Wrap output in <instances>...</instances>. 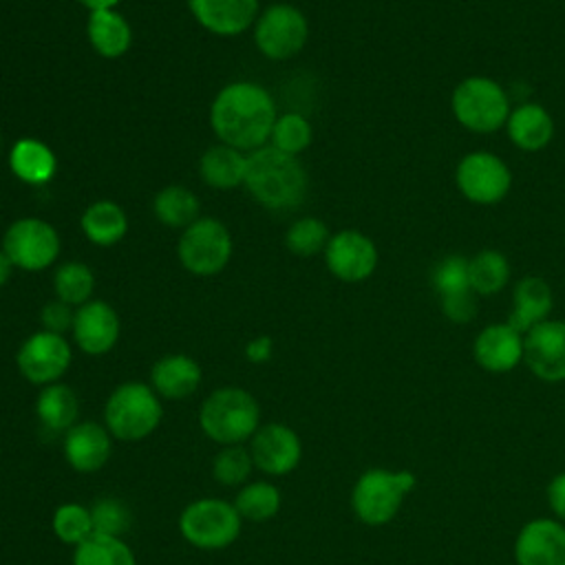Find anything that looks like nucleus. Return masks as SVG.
Returning a JSON list of instances; mask_svg holds the SVG:
<instances>
[{
	"label": "nucleus",
	"instance_id": "1a4fd4ad",
	"mask_svg": "<svg viewBox=\"0 0 565 565\" xmlns=\"http://www.w3.org/2000/svg\"><path fill=\"white\" fill-rule=\"evenodd\" d=\"M252 35L263 57L285 62L305 49L309 40V20L296 4L274 2L260 9Z\"/></svg>",
	"mask_w": 565,
	"mask_h": 565
},
{
	"label": "nucleus",
	"instance_id": "7c9ffc66",
	"mask_svg": "<svg viewBox=\"0 0 565 565\" xmlns=\"http://www.w3.org/2000/svg\"><path fill=\"white\" fill-rule=\"evenodd\" d=\"M53 291L57 300L77 309L84 302L93 300L95 274L82 260H66L53 274Z\"/></svg>",
	"mask_w": 565,
	"mask_h": 565
},
{
	"label": "nucleus",
	"instance_id": "4468645a",
	"mask_svg": "<svg viewBox=\"0 0 565 565\" xmlns=\"http://www.w3.org/2000/svg\"><path fill=\"white\" fill-rule=\"evenodd\" d=\"M254 466L269 477H285L298 468L302 459V441L294 428L280 422L258 426L249 439Z\"/></svg>",
	"mask_w": 565,
	"mask_h": 565
},
{
	"label": "nucleus",
	"instance_id": "6ab92c4d",
	"mask_svg": "<svg viewBox=\"0 0 565 565\" xmlns=\"http://www.w3.org/2000/svg\"><path fill=\"white\" fill-rule=\"evenodd\" d=\"M62 452L75 472H97L110 459L113 435L97 422H77L64 433Z\"/></svg>",
	"mask_w": 565,
	"mask_h": 565
},
{
	"label": "nucleus",
	"instance_id": "b1692460",
	"mask_svg": "<svg viewBox=\"0 0 565 565\" xmlns=\"http://www.w3.org/2000/svg\"><path fill=\"white\" fill-rule=\"evenodd\" d=\"M9 168L22 183L44 185L57 172V157L42 139L20 137L9 150Z\"/></svg>",
	"mask_w": 565,
	"mask_h": 565
},
{
	"label": "nucleus",
	"instance_id": "c03bdc74",
	"mask_svg": "<svg viewBox=\"0 0 565 565\" xmlns=\"http://www.w3.org/2000/svg\"><path fill=\"white\" fill-rule=\"evenodd\" d=\"M13 263L9 260V256L4 254V249L0 247V287H4L7 282H9V278H11V274H13Z\"/></svg>",
	"mask_w": 565,
	"mask_h": 565
},
{
	"label": "nucleus",
	"instance_id": "423d86ee",
	"mask_svg": "<svg viewBox=\"0 0 565 565\" xmlns=\"http://www.w3.org/2000/svg\"><path fill=\"white\" fill-rule=\"evenodd\" d=\"M450 108L466 130L490 135L505 126L510 117V97L492 77L470 75L455 86Z\"/></svg>",
	"mask_w": 565,
	"mask_h": 565
},
{
	"label": "nucleus",
	"instance_id": "49530a36",
	"mask_svg": "<svg viewBox=\"0 0 565 565\" xmlns=\"http://www.w3.org/2000/svg\"><path fill=\"white\" fill-rule=\"evenodd\" d=\"M0 154H2V135H0Z\"/></svg>",
	"mask_w": 565,
	"mask_h": 565
},
{
	"label": "nucleus",
	"instance_id": "37998d69",
	"mask_svg": "<svg viewBox=\"0 0 565 565\" xmlns=\"http://www.w3.org/2000/svg\"><path fill=\"white\" fill-rule=\"evenodd\" d=\"M274 355V340L269 335H256L245 344V358L252 364H265Z\"/></svg>",
	"mask_w": 565,
	"mask_h": 565
},
{
	"label": "nucleus",
	"instance_id": "6e6552de",
	"mask_svg": "<svg viewBox=\"0 0 565 565\" xmlns=\"http://www.w3.org/2000/svg\"><path fill=\"white\" fill-rule=\"evenodd\" d=\"M241 514L234 503L223 499H196L179 514L181 536L205 552L230 547L241 536Z\"/></svg>",
	"mask_w": 565,
	"mask_h": 565
},
{
	"label": "nucleus",
	"instance_id": "ddd939ff",
	"mask_svg": "<svg viewBox=\"0 0 565 565\" xmlns=\"http://www.w3.org/2000/svg\"><path fill=\"white\" fill-rule=\"evenodd\" d=\"M324 265L333 278L342 282H362L377 267V247L360 230H340L331 234L324 247Z\"/></svg>",
	"mask_w": 565,
	"mask_h": 565
},
{
	"label": "nucleus",
	"instance_id": "5701e85b",
	"mask_svg": "<svg viewBox=\"0 0 565 565\" xmlns=\"http://www.w3.org/2000/svg\"><path fill=\"white\" fill-rule=\"evenodd\" d=\"M552 287L541 276H523L514 285L512 294V311L508 316V324L519 333H527L532 327L547 320L552 311Z\"/></svg>",
	"mask_w": 565,
	"mask_h": 565
},
{
	"label": "nucleus",
	"instance_id": "a18cd8bd",
	"mask_svg": "<svg viewBox=\"0 0 565 565\" xmlns=\"http://www.w3.org/2000/svg\"><path fill=\"white\" fill-rule=\"evenodd\" d=\"M75 2H79L88 11H97V9H117L121 0H75Z\"/></svg>",
	"mask_w": 565,
	"mask_h": 565
},
{
	"label": "nucleus",
	"instance_id": "c85d7f7f",
	"mask_svg": "<svg viewBox=\"0 0 565 565\" xmlns=\"http://www.w3.org/2000/svg\"><path fill=\"white\" fill-rule=\"evenodd\" d=\"M152 214L166 227L185 230L201 216V203L190 188L172 183L154 194Z\"/></svg>",
	"mask_w": 565,
	"mask_h": 565
},
{
	"label": "nucleus",
	"instance_id": "9b49d317",
	"mask_svg": "<svg viewBox=\"0 0 565 565\" xmlns=\"http://www.w3.org/2000/svg\"><path fill=\"white\" fill-rule=\"evenodd\" d=\"M459 192L477 205H494L510 192L512 174L505 161L492 152H468L455 170Z\"/></svg>",
	"mask_w": 565,
	"mask_h": 565
},
{
	"label": "nucleus",
	"instance_id": "c756f323",
	"mask_svg": "<svg viewBox=\"0 0 565 565\" xmlns=\"http://www.w3.org/2000/svg\"><path fill=\"white\" fill-rule=\"evenodd\" d=\"M468 278L477 296H494L510 280V263L499 249H481L468 258Z\"/></svg>",
	"mask_w": 565,
	"mask_h": 565
},
{
	"label": "nucleus",
	"instance_id": "e433bc0d",
	"mask_svg": "<svg viewBox=\"0 0 565 565\" xmlns=\"http://www.w3.org/2000/svg\"><path fill=\"white\" fill-rule=\"evenodd\" d=\"M254 468L249 448L241 444L221 446V450L212 459V477L223 486H241L249 479Z\"/></svg>",
	"mask_w": 565,
	"mask_h": 565
},
{
	"label": "nucleus",
	"instance_id": "a878e982",
	"mask_svg": "<svg viewBox=\"0 0 565 565\" xmlns=\"http://www.w3.org/2000/svg\"><path fill=\"white\" fill-rule=\"evenodd\" d=\"M247 170V152L227 143L210 146L199 159V177L212 190H234L243 185Z\"/></svg>",
	"mask_w": 565,
	"mask_h": 565
},
{
	"label": "nucleus",
	"instance_id": "4be33fe9",
	"mask_svg": "<svg viewBox=\"0 0 565 565\" xmlns=\"http://www.w3.org/2000/svg\"><path fill=\"white\" fill-rule=\"evenodd\" d=\"M86 38L97 55L117 60L132 46V26L117 9H97L88 11Z\"/></svg>",
	"mask_w": 565,
	"mask_h": 565
},
{
	"label": "nucleus",
	"instance_id": "f704fd0d",
	"mask_svg": "<svg viewBox=\"0 0 565 565\" xmlns=\"http://www.w3.org/2000/svg\"><path fill=\"white\" fill-rule=\"evenodd\" d=\"M331 238V232L327 223L318 216H300L296 218L287 232H285V247L300 258L316 256L324 252L327 243Z\"/></svg>",
	"mask_w": 565,
	"mask_h": 565
},
{
	"label": "nucleus",
	"instance_id": "a211bd4d",
	"mask_svg": "<svg viewBox=\"0 0 565 565\" xmlns=\"http://www.w3.org/2000/svg\"><path fill=\"white\" fill-rule=\"evenodd\" d=\"M188 9L207 33L234 38L254 26L260 0H188Z\"/></svg>",
	"mask_w": 565,
	"mask_h": 565
},
{
	"label": "nucleus",
	"instance_id": "f257e3e1",
	"mask_svg": "<svg viewBox=\"0 0 565 565\" xmlns=\"http://www.w3.org/2000/svg\"><path fill=\"white\" fill-rule=\"evenodd\" d=\"M276 117L271 93L252 79L225 84L210 104V128L216 139L243 152L269 143Z\"/></svg>",
	"mask_w": 565,
	"mask_h": 565
},
{
	"label": "nucleus",
	"instance_id": "aec40b11",
	"mask_svg": "<svg viewBox=\"0 0 565 565\" xmlns=\"http://www.w3.org/2000/svg\"><path fill=\"white\" fill-rule=\"evenodd\" d=\"M475 362L488 373H508L523 360V333L508 322L486 324L472 344Z\"/></svg>",
	"mask_w": 565,
	"mask_h": 565
},
{
	"label": "nucleus",
	"instance_id": "cd10ccee",
	"mask_svg": "<svg viewBox=\"0 0 565 565\" xmlns=\"http://www.w3.org/2000/svg\"><path fill=\"white\" fill-rule=\"evenodd\" d=\"M77 415L79 399L68 384L53 382L40 388L35 397V417L44 428L53 433H66L73 424H77Z\"/></svg>",
	"mask_w": 565,
	"mask_h": 565
},
{
	"label": "nucleus",
	"instance_id": "f8f14e48",
	"mask_svg": "<svg viewBox=\"0 0 565 565\" xmlns=\"http://www.w3.org/2000/svg\"><path fill=\"white\" fill-rule=\"evenodd\" d=\"M73 360L71 344L64 335L51 333V331H35L22 344L15 353V364L20 375L38 386H46L53 382H60V377L68 371Z\"/></svg>",
	"mask_w": 565,
	"mask_h": 565
},
{
	"label": "nucleus",
	"instance_id": "58836bf2",
	"mask_svg": "<svg viewBox=\"0 0 565 565\" xmlns=\"http://www.w3.org/2000/svg\"><path fill=\"white\" fill-rule=\"evenodd\" d=\"M433 287L437 296L470 289L468 258L461 254H448L446 258H441L433 269Z\"/></svg>",
	"mask_w": 565,
	"mask_h": 565
},
{
	"label": "nucleus",
	"instance_id": "dca6fc26",
	"mask_svg": "<svg viewBox=\"0 0 565 565\" xmlns=\"http://www.w3.org/2000/svg\"><path fill=\"white\" fill-rule=\"evenodd\" d=\"M121 322L113 305L106 300L93 298L75 309L73 320V340L86 355H106L115 349L119 340Z\"/></svg>",
	"mask_w": 565,
	"mask_h": 565
},
{
	"label": "nucleus",
	"instance_id": "39448f33",
	"mask_svg": "<svg viewBox=\"0 0 565 565\" xmlns=\"http://www.w3.org/2000/svg\"><path fill=\"white\" fill-rule=\"evenodd\" d=\"M415 486L417 477L411 470L369 468L351 488V510L364 525H386L397 516Z\"/></svg>",
	"mask_w": 565,
	"mask_h": 565
},
{
	"label": "nucleus",
	"instance_id": "79ce46f5",
	"mask_svg": "<svg viewBox=\"0 0 565 565\" xmlns=\"http://www.w3.org/2000/svg\"><path fill=\"white\" fill-rule=\"evenodd\" d=\"M547 503L558 521H565V472H558L547 483Z\"/></svg>",
	"mask_w": 565,
	"mask_h": 565
},
{
	"label": "nucleus",
	"instance_id": "9d476101",
	"mask_svg": "<svg viewBox=\"0 0 565 565\" xmlns=\"http://www.w3.org/2000/svg\"><path fill=\"white\" fill-rule=\"evenodd\" d=\"M2 249L15 269L42 271L57 260L62 238L49 221L40 216H22L7 227Z\"/></svg>",
	"mask_w": 565,
	"mask_h": 565
},
{
	"label": "nucleus",
	"instance_id": "72a5a7b5",
	"mask_svg": "<svg viewBox=\"0 0 565 565\" xmlns=\"http://www.w3.org/2000/svg\"><path fill=\"white\" fill-rule=\"evenodd\" d=\"M313 141V126L311 121L300 115V113H282L276 117L271 135H269V146L276 150L300 157Z\"/></svg>",
	"mask_w": 565,
	"mask_h": 565
},
{
	"label": "nucleus",
	"instance_id": "0eeeda50",
	"mask_svg": "<svg viewBox=\"0 0 565 565\" xmlns=\"http://www.w3.org/2000/svg\"><path fill=\"white\" fill-rule=\"evenodd\" d=\"M234 252V241L227 225L216 216H199L181 230L177 241V258L181 267L199 278L221 274Z\"/></svg>",
	"mask_w": 565,
	"mask_h": 565
},
{
	"label": "nucleus",
	"instance_id": "f3484780",
	"mask_svg": "<svg viewBox=\"0 0 565 565\" xmlns=\"http://www.w3.org/2000/svg\"><path fill=\"white\" fill-rule=\"evenodd\" d=\"M516 565H565V525L558 519L527 521L514 541Z\"/></svg>",
	"mask_w": 565,
	"mask_h": 565
},
{
	"label": "nucleus",
	"instance_id": "4c0bfd02",
	"mask_svg": "<svg viewBox=\"0 0 565 565\" xmlns=\"http://www.w3.org/2000/svg\"><path fill=\"white\" fill-rule=\"evenodd\" d=\"M88 510L93 519V534L121 539L132 525V512L121 499L102 497Z\"/></svg>",
	"mask_w": 565,
	"mask_h": 565
},
{
	"label": "nucleus",
	"instance_id": "473e14b6",
	"mask_svg": "<svg viewBox=\"0 0 565 565\" xmlns=\"http://www.w3.org/2000/svg\"><path fill=\"white\" fill-rule=\"evenodd\" d=\"M234 508L241 519L247 521H269L280 510V490L269 481H249L234 497Z\"/></svg>",
	"mask_w": 565,
	"mask_h": 565
},
{
	"label": "nucleus",
	"instance_id": "a19ab883",
	"mask_svg": "<svg viewBox=\"0 0 565 565\" xmlns=\"http://www.w3.org/2000/svg\"><path fill=\"white\" fill-rule=\"evenodd\" d=\"M73 320H75V307L62 302V300H51L42 307L40 311V322H42V329L44 331H51V333H60L64 335L66 331L73 329Z\"/></svg>",
	"mask_w": 565,
	"mask_h": 565
},
{
	"label": "nucleus",
	"instance_id": "20e7f679",
	"mask_svg": "<svg viewBox=\"0 0 565 565\" xmlns=\"http://www.w3.org/2000/svg\"><path fill=\"white\" fill-rule=\"evenodd\" d=\"M163 417L161 397L146 382H124L104 404V426L119 441H141L157 430Z\"/></svg>",
	"mask_w": 565,
	"mask_h": 565
},
{
	"label": "nucleus",
	"instance_id": "bb28decb",
	"mask_svg": "<svg viewBox=\"0 0 565 565\" xmlns=\"http://www.w3.org/2000/svg\"><path fill=\"white\" fill-rule=\"evenodd\" d=\"M82 234L97 247H113L128 234V216L124 207L110 199H99L86 205L79 216Z\"/></svg>",
	"mask_w": 565,
	"mask_h": 565
},
{
	"label": "nucleus",
	"instance_id": "7ed1b4c3",
	"mask_svg": "<svg viewBox=\"0 0 565 565\" xmlns=\"http://www.w3.org/2000/svg\"><path fill=\"white\" fill-rule=\"evenodd\" d=\"M199 426L218 446L249 441L260 426V406L249 391L221 386L203 399Z\"/></svg>",
	"mask_w": 565,
	"mask_h": 565
},
{
	"label": "nucleus",
	"instance_id": "2eb2a0df",
	"mask_svg": "<svg viewBox=\"0 0 565 565\" xmlns=\"http://www.w3.org/2000/svg\"><path fill=\"white\" fill-rule=\"evenodd\" d=\"M523 362L543 382L565 380V320H543L523 335Z\"/></svg>",
	"mask_w": 565,
	"mask_h": 565
},
{
	"label": "nucleus",
	"instance_id": "2f4dec72",
	"mask_svg": "<svg viewBox=\"0 0 565 565\" xmlns=\"http://www.w3.org/2000/svg\"><path fill=\"white\" fill-rule=\"evenodd\" d=\"M73 565H137L124 539L93 534L73 550Z\"/></svg>",
	"mask_w": 565,
	"mask_h": 565
},
{
	"label": "nucleus",
	"instance_id": "f03ea898",
	"mask_svg": "<svg viewBox=\"0 0 565 565\" xmlns=\"http://www.w3.org/2000/svg\"><path fill=\"white\" fill-rule=\"evenodd\" d=\"M243 188L265 210L291 212L302 205L309 190V177L298 157L285 154L267 143L247 152Z\"/></svg>",
	"mask_w": 565,
	"mask_h": 565
},
{
	"label": "nucleus",
	"instance_id": "c9c22d12",
	"mask_svg": "<svg viewBox=\"0 0 565 565\" xmlns=\"http://www.w3.org/2000/svg\"><path fill=\"white\" fill-rule=\"evenodd\" d=\"M51 527L53 534L66 543L77 547L79 543H84L88 536H93V519H90V510L82 503H62L55 508L53 519H51Z\"/></svg>",
	"mask_w": 565,
	"mask_h": 565
},
{
	"label": "nucleus",
	"instance_id": "393cba45",
	"mask_svg": "<svg viewBox=\"0 0 565 565\" xmlns=\"http://www.w3.org/2000/svg\"><path fill=\"white\" fill-rule=\"evenodd\" d=\"M505 130L510 141L525 152H539L543 150L552 137H554V121L547 108L541 104L527 102L510 110V117L505 121Z\"/></svg>",
	"mask_w": 565,
	"mask_h": 565
},
{
	"label": "nucleus",
	"instance_id": "ea45409f",
	"mask_svg": "<svg viewBox=\"0 0 565 565\" xmlns=\"http://www.w3.org/2000/svg\"><path fill=\"white\" fill-rule=\"evenodd\" d=\"M439 307L450 322L466 324L477 313V294L472 289H463V291L439 296Z\"/></svg>",
	"mask_w": 565,
	"mask_h": 565
},
{
	"label": "nucleus",
	"instance_id": "412c9836",
	"mask_svg": "<svg viewBox=\"0 0 565 565\" xmlns=\"http://www.w3.org/2000/svg\"><path fill=\"white\" fill-rule=\"evenodd\" d=\"M201 364L185 353L161 355L150 369V386L163 399H183L201 386Z\"/></svg>",
	"mask_w": 565,
	"mask_h": 565
}]
</instances>
